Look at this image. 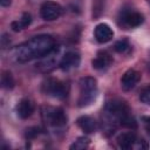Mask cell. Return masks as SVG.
I'll return each mask as SVG.
<instances>
[{"label":"cell","instance_id":"1","mask_svg":"<svg viewBox=\"0 0 150 150\" xmlns=\"http://www.w3.org/2000/svg\"><path fill=\"white\" fill-rule=\"evenodd\" d=\"M56 47L55 40L48 34H40L25 41L15 48V57L19 62H27L41 59Z\"/></svg>","mask_w":150,"mask_h":150},{"label":"cell","instance_id":"2","mask_svg":"<svg viewBox=\"0 0 150 150\" xmlns=\"http://www.w3.org/2000/svg\"><path fill=\"white\" fill-rule=\"evenodd\" d=\"M80 86V96H79V107L83 108L91 104L97 96V82L91 76L82 77L79 82Z\"/></svg>","mask_w":150,"mask_h":150},{"label":"cell","instance_id":"3","mask_svg":"<svg viewBox=\"0 0 150 150\" xmlns=\"http://www.w3.org/2000/svg\"><path fill=\"white\" fill-rule=\"evenodd\" d=\"M42 91L55 98H64L68 95V86L57 79H47L42 83Z\"/></svg>","mask_w":150,"mask_h":150},{"label":"cell","instance_id":"4","mask_svg":"<svg viewBox=\"0 0 150 150\" xmlns=\"http://www.w3.org/2000/svg\"><path fill=\"white\" fill-rule=\"evenodd\" d=\"M143 22V15L141 13H138L135 9L131 8H123L120 12L118 15V23L121 27H123L124 29H129V28H135L141 26Z\"/></svg>","mask_w":150,"mask_h":150},{"label":"cell","instance_id":"5","mask_svg":"<svg viewBox=\"0 0 150 150\" xmlns=\"http://www.w3.org/2000/svg\"><path fill=\"white\" fill-rule=\"evenodd\" d=\"M43 118L46 123L54 128H62L67 124L68 117L62 108H53V107H47L45 108V111L42 112Z\"/></svg>","mask_w":150,"mask_h":150},{"label":"cell","instance_id":"6","mask_svg":"<svg viewBox=\"0 0 150 150\" xmlns=\"http://www.w3.org/2000/svg\"><path fill=\"white\" fill-rule=\"evenodd\" d=\"M59 55H60V47L56 46L49 54L41 57V60L36 64V68L42 73H48V71L53 70L57 64H60L62 56L60 57Z\"/></svg>","mask_w":150,"mask_h":150},{"label":"cell","instance_id":"7","mask_svg":"<svg viewBox=\"0 0 150 150\" xmlns=\"http://www.w3.org/2000/svg\"><path fill=\"white\" fill-rule=\"evenodd\" d=\"M63 9L62 7L54 1H46L42 4L41 8H40V14L41 18L46 21H54L56 19H59L62 14Z\"/></svg>","mask_w":150,"mask_h":150},{"label":"cell","instance_id":"8","mask_svg":"<svg viewBox=\"0 0 150 150\" xmlns=\"http://www.w3.org/2000/svg\"><path fill=\"white\" fill-rule=\"evenodd\" d=\"M80 62H81L80 54L75 50H68L62 55L59 66L63 71H68L70 69L77 68L80 66Z\"/></svg>","mask_w":150,"mask_h":150},{"label":"cell","instance_id":"9","mask_svg":"<svg viewBox=\"0 0 150 150\" xmlns=\"http://www.w3.org/2000/svg\"><path fill=\"white\" fill-rule=\"evenodd\" d=\"M139 80H141V74L135 69H129L121 77V87L123 90L129 91L132 88H135V86L138 83Z\"/></svg>","mask_w":150,"mask_h":150},{"label":"cell","instance_id":"10","mask_svg":"<svg viewBox=\"0 0 150 150\" xmlns=\"http://www.w3.org/2000/svg\"><path fill=\"white\" fill-rule=\"evenodd\" d=\"M112 63V56L107 52V50H100L96 56L94 57V60L91 61L93 68L97 69V70H104L107 68H109Z\"/></svg>","mask_w":150,"mask_h":150},{"label":"cell","instance_id":"11","mask_svg":"<svg viewBox=\"0 0 150 150\" xmlns=\"http://www.w3.org/2000/svg\"><path fill=\"white\" fill-rule=\"evenodd\" d=\"M94 35L97 42L105 43L109 42L114 38V32L107 23H98L94 29Z\"/></svg>","mask_w":150,"mask_h":150},{"label":"cell","instance_id":"12","mask_svg":"<svg viewBox=\"0 0 150 150\" xmlns=\"http://www.w3.org/2000/svg\"><path fill=\"white\" fill-rule=\"evenodd\" d=\"M137 139L138 138L135 135V132L127 131V132H122L121 135H118L117 144L121 149H131V148H135Z\"/></svg>","mask_w":150,"mask_h":150},{"label":"cell","instance_id":"13","mask_svg":"<svg viewBox=\"0 0 150 150\" xmlns=\"http://www.w3.org/2000/svg\"><path fill=\"white\" fill-rule=\"evenodd\" d=\"M34 103L29 98H22L16 107L18 116L22 120H26L32 116V114L34 112Z\"/></svg>","mask_w":150,"mask_h":150},{"label":"cell","instance_id":"14","mask_svg":"<svg viewBox=\"0 0 150 150\" xmlns=\"http://www.w3.org/2000/svg\"><path fill=\"white\" fill-rule=\"evenodd\" d=\"M77 125L86 132L93 134L97 130V122L90 116H81L77 118Z\"/></svg>","mask_w":150,"mask_h":150},{"label":"cell","instance_id":"15","mask_svg":"<svg viewBox=\"0 0 150 150\" xmlns=\"http://www.w3.org/2000/svg\"><path fill=\"white\" fill-rule=\"evenodd\" d=\"M30 22H32V15H30L29 13H23L22 16H21L19 20L12 22L11 27H12V29H13L14 32H20V30H22L23 28L28 27V26L30 25Z\"/></svg>","mask_w":150,"mask_h":150},{"label":"cell","instance_id":"16","mask_svg":"<svg viewBox=\"0 0 150 150\" xmlns=\"http://www.w3.org/2000/svg\"><path fill=\"white\" fill-rule=\"evenodd\" d=\"M89 143H90V139H89L88 137L81 136V137H79V138L70 145V149H71V150H83V149L88 148Z\"/></svg>","mask_w":150,"mask_h":150},{"label":"cell","instance_id":"17","mask_svg":"<svg viewBox=\"0 0 150 150\" xmlns=\"http://www.w3.org/2000/svg\"><path fill=\"white\" fill-rule=\"evenodd\" d=\"M1 86L5 89H12L14 87V79L9 71H4L1 75Z\"/></svg>","mask_w":150,"mask_h":150},{"label":"cell","instance_id":"18","mask_svg":"<svg viewBox=\"0 0 150 150\" xmlns=\"http://www.w3.org/2000/svg\"><path fill=\"white\" fill-rule=\"evenodd\" d=\"M130 43H129V41L127 40V39H122V40H118L116 43H115V46H114V49L117 52V53H120V54H124V53H128L129 50H130Z\"/></svg>","mask_w":150,"mask_h":150},{"label":"cell","instance_id":"19","mask_svg":"<svg viewBox=\"0 0 150 150\" xmlns=\"http://www.w3.org/2000/svg\"><path fill=\"white\" fill-rule=\"evenodd\" d=\"M139 100L143 103L150 105V84L146 86L145 88H143L141 90V93H139Z\"/></svg>","mask_w":150,"mask_h":150},{"label":"cell","instance_id":"20","mask_svg":"<svg viewBox=\"0 0 150 150\" xmlns=\"http://www.w3.org/2000/svg\"><path fill=\"white\" fill-rule=\"evenodd\" d=\"M39 134H40V128H38V127H32V128H28L26 130V137L28 139H32V138L36 137Z\"/></svg>","mask_w":150,"mask_h":150},{"label":"cell","instance_id":"21","mask_svg":"<svg viewBox=\"0 0 150 150\" xmlns=\"http://www.w3.org/2000/svg\"><path fill=\"white\" fill-rule=\"evenodd\" d=\"M142 120H143V123H144L145 129L148 131H150V116H144V117H142Z\"/></svg>","mask_w":150,"mask_h":150},{"label":"cell","instance_id":"22","mask_svg":"<svg viewBox=\"0 0 150 150\" xmlns=\"http://www.w3.org/2000/svg\"><path fill=\"white\" fill-rule=\"evenodd\" d=\"M0 5L2 7H7L11 5V0H0Z\"/></svg>","mask_w":150,"mask_h":150}]
</instances>
